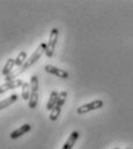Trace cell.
Masks as SVG:
<instances>
[{
    "instance_id": "8",
    "label": "cell",
    "mask_w": 133,
    "mask_h": 149,
    "mask_svg": "<svg viewBox=\"0 0 133 149\" xmlns=\"http://www.w3.org/2000/svg\"><path fill=\"white\" fill-rule=\"evenodd\" d=\"M30 130H32V125H30V124H23L21 127H19L18 130H15V131H13V132L10 133V139H12V140H15V139L22 136L23 134L28 133Z\"/></svg>"
},
{
    "instance_id": "6",
    "label": "cell",
    "mask_w": 133,
    "mask_h": 149,
    "mask_svg": "<svg viewBox=\"0 0 133 149\" xmlns=\"http://www.w3.org/2000/svg\"><path fill=\"white\" fill-rule=\"evenodd\" d=\"M23 81L21 79H15V80H12V81H8V82H4L1 86H0V94H5L6 91L10 90V89H16L19 87L22 88L23 86Z\"/></svg>"
},
{
    "instance_id": "3",
    "label": "cell",
    "mask_w": 133,
    "mask_h": 149,
    "mask_svg": "<svg viewBox=\"0 0 133 149\" xmlns=\"http://www.w3.org/2000/svg\"><path fill=\"white\" fill-rule=\"evenodd\" d=\"M58 37H59V30L57 28H52L50 36H49V40H48L46 52H45L48 58H51L53 56V52H55V49H56V45L58 42Z\"/></svg>"
},
{
    "instance_id": "11",
    "label": "cell",
    "mask_w": 133,
    "mask_h": 149,
    "mask_svg": "<svg viewBox=\"0 0 133 149\" xmlns=\"http://www.w3.org/2000/svg\"><path fill=\"white\" fill-rule=\"evenodd\" d=\"M14 66H16V64H15V59H14V58L8 59V60L6 61V64H5L4 68H2V71H1V74L6 77L7 75H9L12 72H13Z\"/></svg>"
},
{
    "instance_id": "14",
    "label": "cell",
    "mask_w": 133,
    "mask_h": 149,
    "mask_svg": "<svg viewBox=\"0 0 133 149\" xmlns=\"http://www.w3.org/2000/svg\"><path fill=\"white\" fill-rule=\"evenodd\" d=\"M26 60H28L27 59V52L26 51H22V52H20L19 54H18V57L15 58V64H16V66L19 67V68H21L26 63Z\"/></svg>"
},
{
    "instance_id": "5",
    "label": "cell",
    "mask_w": 133,
    "mask_h": 149,
    "mask_svg": "<svg viewBox=\"0 0 133 149\" xmlns=\"http://www.w3.org/2000/svg\"><path fill=\"white\" fill-rule=\"evenodd\" d=\"M103 105H104V102L102 100H96V101H93L90 103H87V104H83V105L79 107L76 109V113L78 114H85V113H88V112L94 111V110L102 109Z\"/></svg>"
},
{
    "instance_id": "7",
    "label": "cell",
    "mask_w": 133,
    "mask_h": 149,
    "mask_svg": "<svg viewBox=\"0 0 133 149\" xmlns=\"http://www.w3.org/2000/svg\"><path fill=\"white\" fill-rule=\"evenodd\" d=\"M44 71L46 73H50L52 75H56L57 77H60V79H67L69 74L67 73L66 71L62 70V68H58L56 66H52V65H45L44 66Z\"/></svg>"
},
{
    "instance_id": "10",
    "label": "cell",
    "mask_w": 133,
    "mask_h": 149,
    "mask_svg": "<svg viewBox=\"0 0 133 149\" xmlns=\"http://www.w3.org/2000/svg\"><path fill=\"white\" fill-rule=\"evenodd\" d=\"M59 94H60V93H58L57 90L51 91V94H50V98H49V101H48V103H46V110H49L50 112L52 111V109L56 107V104H57V102H58Z\"/></svg>"
},
{
    "instance_id": "9",
    "label": "cell",
    "mask_w": 133,
    "mask_h": 149,
    "mask_svg": "<svg viewBox=\"0 0 133 149\" xmlns=\"http://www.w3.org/2000/svg\"><path fill=\"white\" fill-rule=\"evenodd\" d=\"M79 132L78 131H73L71 134H69V136H68V139L66 140V142L64 143V146H63V148L62 149H72L74 147V145H75V142L78 141V139H79Z\"/></svg>"
},
{
    "instance_id": "2",
    "label": "cell",
    "mask_w": 133,
    "mask_h": 149,
    "mask_svg": "<svg viewBox=\"0 0 133 149\" xmlns=\"http://www.w3.org/2000/svg\"><path fill=\"white\" fill-rule=\"evenodd\" d=\"M30 88H32V94L29 98V108L35 109L38 103V77L36 75H33L30 79Z\"/></svg>"
},
{
    "instance_id": "13",
    "label": "cell",
    "mask_w": 133,
    "mask_h": 149,
    "mask_svg": "<svg viewBox=\"0 0 133 149\" xmlns=\"http://www.w3.org/2000/svg\"><path fill=\"white\" fill-rule=\"evenodd\" d=\"M32 94V88H30V82H24L22 88H21V96L24 101H29Z\"/></svg>"
},
{
    "instance_id": "16",
    "label": "cell",
    "mask_w": 133,
    "mask_h": 149,
    "mask_svg": "<svg viewBox=\"0 0 133 149\" xmlns=\"http://www.w3.org/2000/svg\"><path fill=\"white\" fill-rule=\"evenodd\" d=\"M126 149H131V148H126Z\"/></svg>"
},
{
    "instance_id": "15",
    "label": "cell",
    "mask_w": 133,
    "mask_h": 149,
    "mask_svg": "<svg viewBox=\"0 0 133 149\" xmlns=\"http://www.w3.org/2000/svg\"><path fill=\"white\" fill-rule=\"evenodd\" d=\"M113 149H119V148H113Z\"/></svg>"
},
{
    "instance_id": "4",
    "label": "cell",
    "mask_w": 133,
    "mask_h": 149,
    "mask_svg": "<svg viewBox=\"0 0 133 149\" xmlns=\"http://www.w3.org/2000/svg\"><path fill=\"white\" fill-rule=\"evenodd\" d=\"M66 97H67L66 91H62V93L59 94L58 102H57L56 107L52 109V111L50 112V116H49V118H50L51 121H56V120L58 119V117H59V114H60V112H62V109H63V105L65 104Z\"/></svg>"
},
{
    "instance_id": "1",
    "label": "cell",
    "mask_w": 133,
    "mask_h": 149,
    "mask_svg": "<svg viewBox=\"0 0 133 149\" xmlns=\"http://www.w3.org/2000/svg\"><path fill=\"white\" fill-rule=\"evenodd\" d=\"M46 47H48V44L46 43H41L39 44V46L34 51V53L30 56V58L26 61V64L21 67V68H19L18 71H14V72H12L9 75H7L6 77H5V82H8V81H12V80H15V77H18L19 75H21L22 73H24L29 67H32L34 64L46 52Z\"/></svg>"
},
{
    "instance_id": "12",
    "label": "cell",
    "mask_w": 133,
    "mask_h": 149,
    "mask_svg": "<svg viewBox=\"0 0 133 149\" xmlns=\"http://www.w3.org/2000/svg\"><path fill=\"white\" fill-rule=\"evenodd\" d=\"M18 97H19L18 94H12V95H10L9 97H7L6 100L1 101V103H0V109L4 110V109H6L7 107H9V105H12L13 103H15V102L18 101Z\"/></svg>"
}]
</instances>
